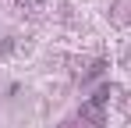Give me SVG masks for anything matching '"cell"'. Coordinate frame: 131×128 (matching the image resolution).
<instances>
[{"label":"cell","mask_w":131,"mask_h":128,"mask_svg":"<svg viewBox=\"0 0 131 128\" xmlns=\"http://www.w3.org/2000/svg\"><path fill=\"white\" fill-rule=\"evenodd\" d=\"M106 100H110V85L96 89L85 103H82V121H85V125H96V128L106 125Z\"/></svg>","instance_id":"obj_1"},{"label":"cell","mask_w":131,"mask_h":128,"mask_svg":"<svg viewBox=\"0 0 131 128\" xmlns=\"http://www.w3.org/2000/svg\"><path fill=\"white\" fill-rule=\"evenodd\" d=\"M64 128H78V125H64Z\"/></svg>","instance_id":"obj_2"}]
</instances>
